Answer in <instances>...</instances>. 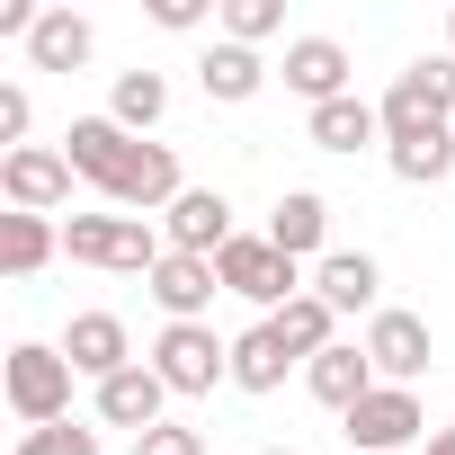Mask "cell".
Wrapping results in <instances>:
<instances>
[{"instance_id": "6da1fadb", "label": "cell", "mask_w": 455, "mask_h": 455, "mask_svg": "<svg viewBox=\"0 0 455 455\" xmlns=\"http://www.w3.org/2000/svg\"><path fill=\"white\" fill-rule=\"evenodd\" d=\"M63 251L90 259V268H125V277H152L170 259V242L152 233V214H72L63 223Z\"/></svg>"}, {"instance_id": "7a4b0ae2", "label": "cell", "mask_w": 455, "mask_h": 455, "mask_svg": "<svg viewBox=\"0 0 455 455\" xmlns=\"http://www.w3.org/2000/svg\"><path fill=\"white\" fill-rule=\"evenodd\" d=\"M0 393H10V411H19L28 428H54V419H72V357L19 339L10 357H0Z\"/></svg>"}, {"instance_id": "3957f363", "label": "cell", "mask_w": 455, "mask_h": 455, "mask_svg": "<svg viewBox=\"0 0 455 455\" xmlns=\"http://www.w3.org/2000/svg\"><path fill=\"white\" fill-rule=\"evenodd\" d=\"M223 268V295H242V304H268V313H286L295 295H304V277H295V259L268 242V233H242L233 251L214 259Z\"/></svg>"}, {"instance_id": "277c9868", "label": "cell", "mask_w": 455, "mask_h": 455, "mask_svg": "<svg viewBox=\"0 0 455 455\" xmlns=\"http://www.w3.org/2000/svg\"><path fill=\"white\" fill-rule=\"evenodd\" d=\"M152 375H161L170 393H214L223 375H233V348H223L205 322H170V331L152 339Z\"/></svg>"}, {"instance_id": "5b68a950", "label": "cell", "mask_w": 455, "mask_h": 455, "mask_svg": "<svg viewBox=\"0 0 455 455\" xmlns=\"http://www.w3.org/2000/svg\"><path fill=\"white\" fill-rule=\"evenodd\" d=\"M134 152H143V134H125L116 116H72V134H63V161H72V179H90L108 205H116V188H125Z\"/></svg>"}, {"instance_id": "8992f818", "label": "cell", "mask_w": 455, "mask_h": 455, "mask_svg": "<svg viewBox=\"0 0 455 455\" xmlns=\"http://www.w3.org/2000/svg\"><path fill=\"white\" fill-rule=\"evenodd\" d=\"M419 428H428V419H419V393H411V384H375V393L348 411V446H357V455H402Z\"/></svg>"}, {"instance_id": "52a82bcc", "label": "cell", "mask_w": 455, "mask_h": 455, "mask_svg": "<svg viewBox=\"0 0 455 455\" xmlns=\"http://www.w3.org/2000/svg\"><path fill=\"white\" fill-rule=\"evenodd\" d=\"M0 196H10V214H54V205L72 196V161L45 152V143L0 152Z\"/></svg>"}, {"instance_id": "ba28073f", "label": "cell", "mask_w": 455, "mask_h": 455, "mask_svg": "<svg viewBox=\"0 0 455 455\" xmlns=\"http://www.w3.org/2000/svg\"><path fill=\"white\" fill-rule=\"evenodd\" d=\"M161 242L188 251V259H223L242 233H233V205H223V188H188L170 214H161Z\"/></svg>"}, {"instance_id": "9c48e42d", "label": "cell", "mask_w": 455, "mask_h": 455, "mask_svg": "<svg viewBox=\"0 0 455 455\" xmlns=\"http://www.w3.org/2000/svg\"><path fill=\"white\" fill-rule=\"evenodd\" d=\"M366 357H375L384 384H419L428 357H437V339H428L419 313H375V322H366Z\"/></svg>"}, {"instance_id": "30bf717a", "label": "cell", "mask_w": 455, "mask_h": 455, "mask_svg": "<svg viewBox=\"0 0 455 455\" xmlns=\"http://www.w3.org/2000/svg\"><path fill=\"white\" fill-rule=\"evenodd\" d=\"M63 357H72V375H90V384H108V375L143 366L116 313H72V331H63Z\"/></svg>"}, {"instance_id": "8fae6325", "label": "cell", "mask_w": 455, "mask_h": 455, "mask_svg": "<svg viewBox=\"0 0 455 455\" xmlns=\"http://www.w3.org/2000/svg\"><path fill=\"white\" fill-rule=\"evenodd\" d=\"M143 286H152V304H161L170 322H196V313L214 304V286H223V268H214V259H188V251H170V259H161V268H152Z\"/></svg>"}, {"instance_id": "7c38bea8", "label": "cell", "mask_w": 455, "mask_h": 455, "mask_svg": "<svg viewBox=\"0 0 455 455\" xmlns=\"http://www.w3.org/2000/svg\"><path fill=\"white\" fill-rule=\"evenodd\" d=\"M304 384H313V402H331V411L348 419V411H357L384 375H375V357H366V348H348V339H339V348H322V357L304 366Z\"/></svg>"}, {"instance_id": "4fadbf2b", "label": "cell", "mask_w": 455, "mask_h": 455, "mask_svg": "<svg viewBox=\"0 0 455 455\" xmlns=\"http://www.w3.org/2000/svg\"><path fill=\"white\" fill-rule=\"evenodd\" d=\"M161 402H170V384H161L152 366H125V375L99 384V419H108V428H134V437L161 428Z\"/></svg>"}, {"instance_id": "5bb4252c", "label": "cell", "mask_w": 455, "mask_h": 455, "mask_svg": "<svg viewBox=\"0 0 455 455\" xmlns=\"http://www.w3.org/2000/svg\"><path fill=\"white\" fill-rule=\"evenodd\" d=\"M286 90L313 99V108L348 99V54H339L331 36H295V45H286Z\"/></svg>"}, {"instance_id": "9a60e30c", "label": "cell", "mask_w": 455, "mask_h": 455, "mask_svg": "<svg viewBox=\"0 0 455 455\" xmlns=\"http://www.w3.org/2000/svg\"><path fill=\"white\" fill-rule=\"evenodd\" d=\"M268 242H277L286 259H331V251H322V242H331V205H322L313 188H286L277 214H268Z\"/></svg>"}, {"instance_id": "2e32d148", "label": "cell", "mask_w": 455, "mask_h": 455, "mask_svg": "<svg viewBox=\"0 0 455 455\" xmlns=\"http://www.w3.org/2000/svg\"><path fill=\"white\" fill-rule=\"evenodd\" d=\"M375 286H384V268H375L366 251H331V259H313V295H322L331 313H366Z\"/></svg>"}, {"instance_id": "e0dca14e", "label": "cell", "mask_w": 455, "mask_h": 455, "mask_svg": "<svg viewBox=\"0 0 455 455\" xmlns=\"http://www.w3.org/2000/svg\"><path fill=\"white\" fill-rule=\"evenodd\" d=\"M196 81H205V99H223V108H242V99H259V81H268V63L251 54V45H205V63H196Z\"/></svg>"}, {"instance_id": "ac0fdd59", "label": "cell", "mask_w": 455, "mask_h": 455, "mask_svg": "<svg viewBox=\"0 0 455 455\" xmlns=\"http://www.w3.org/2000/svg\"><path fill=\"white\" fill-rule=\"evenodd\" d=\"M90 45H99V36H90V19H81V10H45V19H36V36H28L36 72H81V63H90Z\"/></svg>"}, {"instance_id": "d6986e66", "label": "cell", "mask_w": 455, "mask_h": 455, "mask_svg": "<svg viewBox=\"0 0 455 455\" xmlns=\"http://www.w3.org/2000/svg\"><path fill=\"white\" fill-rule=\"evenodd\" d=\"M286 366H295V348L277 339V322H259V331H242V339H233V384H242V393H277V384H286Z\"/></svg>"}, {"instance_id": "ffe728a7", "label": "cell", "mask_w": 455, "mask_h": 455, "mask_svg": "<svg viewBox=\"0 0 455 455\" xmlns=\"http://www.w3.org/2000/svg\"><path fill=\"white\" fill-rule=\"evenodd\" d=\"M322 152H366L375 134H384V108H366V99H331V108H313V125H304Z\"/></svg>"}, {"instance_id": "44dd1931", "label": "cell", "mask_w": 455, "mask_h": 455, "mask_svg": "<svg viewBox=\"0 0 455 455\" xmlns=\"http://www.w3.org/2000/svg\"><path fill=\"white\" fill-rule=\"evenodd\" d=\"M268 322H277V339H286V348H295L304 366H313L322 348H339V313H331V304H322L313 286H304V295H295L286 313H268Z\"/></svg>"}, {"instance_id": "7402d4cb", "label": "cell", "mask_w": 455, "mask_h": 455, "mask_svg": "<svg viewBox=\"0 0 455 455\" xmlns=\"http://www.w3.org/2000/svg\"><path fill=\"white\" fill-rule=\"evenodd\" d=\"M54 251H63V233L45 214H0V268H10V277H36Z\"/></svg>"}, {"instance_id": "603a6c76", "label": "cell", "mask_w": 455, "mask_h": 455, "mask_svg": "<svg viewBox=\"0 0 455 455\" xmlns=\"http://www.w3.org/2000/svg\"><path fill=\"white\" fill-rule=\"evenodd\" d=\"M108 116H116L125 134H152V125L170 116V81H161V72H116V99H108Z\"/></svg>"}, {"instance_id": "cb8c5ba5", "label": "cell", "mask_w": 455, "mask_h": 455, "mask_svg": "<svg viewBox=\"0 0 455 455\" xmlns=\"http://www.w3.org/2000/svg\"><path fill=\"white\" fill-rule=\"evenodd\" d=\"M393 152V179H411V188H437L446 170H455V125H437V134H411V143H384Z\"/></svg>"}, {"instance_id": "d4e9b609", "label": "cell", "mask_w": 455, "mask_h": 455, "mask_svg": "<svg viewBox=\"0 0 455 455\" xmlns=\"http://www.w3.org/2000/svg\"><path fill=\"white\" fill-rule=\"evenodd\" d=\"M277 0H223V36H233V45H259V36H277Z\"/></svg>"}, {"instance_id": "484cf974", "label": "cell", "mask_w": 455, "mask_h": 455, "mask_svg": "<svg viewBox=\"0 0 455 455\" xmlns=\"http://www.w3.org/2000/svg\"><path fill=\"white\" fill-rule=\"evenodd\" d=\"M19 455H99V428L54 419V428H28V437H19Z\"/></svg>"}, {"instance_id": "4316f807", "label": "cell", "mask_w": 455, "mask_h": 455, "mask_svg": "<svg viewBox=\"0 0 455 455\" xmlns=\"http://www.w3.org/2000/svg\"><path fill=\"white\" fill-rule=\"evenodd\" d=\"M134 455H205V446H196V428H170L161 419L152 437H134Z\"/></svg>"}, {"instance_id": "83f0119b", "label": "cell", "mask_w": 455, "mask_h": 455, "mask_svg": "<svg viewBox=\"0 0 455 455\" xmlns=\"http://www.w3.org/2000/svg\"><path fill=\"white\" fill-rule=\"evenodd\" d=\"M19 134H28V90H0V143L19 152Z\"/></svg>"}, {"instance_id": "f1b7e54d", "label": "cell", "mask_w": 455, "mask_h": 455, "mask_svg": "<svg viewBox=\"0 0 455 455\" xmlns=\"http://www.w3.org/2000/svg\"><path fill=\"white\" fill-rule=\"evenodd\" d=\"M205 0H152V28H196Z\"/></svg>"}, {"instance_id": "f546056e", "label": "cell", "mask_w": 455, "mask_h": 455, "mask_svg": "<svg viewBox=\"0 0 455 455\" xmlns=\"http://www.w3.org/2000/svg\"><path fill=\"white\" fill-rule=\"evenodd\" d=\"M428 455H455V428H437V437H428Z\"/></svg>"}, {"instance_id": "4dcf8cb0", "label": "cell", "mask_w": 455, "mask_h": 455, "mask_svg": "<svg viewBox=\"0 0 455 455\" xmlns=\"http://www.w3.org/2000/svg\"><path fill=\"white\" fill-rule=\"evenodd\" d=\"M446 45H455V10H446Z\"/></svg>"}, {"instance_id": "1f68e13d", "label": "cell", "mask_w": 455, "mask_h": 455, "mask_svg": "<svg viewBox=\"0 0 455 455\" xmlns=\"http://www.w3.org/2000/svg\"><path fill=\"white\" fill-rule=\"evenodd\" d=\"M268 455H295V446H268Z\"/></svg>"}]
</instances>
